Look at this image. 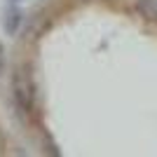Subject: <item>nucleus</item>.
Returning <instances> with one entry per match:
<instances>
[{"label": "nucleus", "mask_w": 157, "mask_h": 157, "mask_svg": "<svg viewBox=\"0 0 157 157\" xmlns=\"http://www.w3.org/2000/svg\"><path fill=\"white\" fill-rule=\"evenodd\" d=\"M134 10H136L145 21L157 24V0H136V2H134Z\"/></svg>", "instance_id": "nucleus-2"}, {"label": "nucleus", "mask_w": 157, "mask_h": 157, "mask_svg": "<svg viewBox=\"0 0 157 157\" xmlns=\"http://www.w3.org/2000/svg\"><path fill=\"white\" fill-rule=\"evenodd\" d=\"M5 73V49H2V45H0V75Z\"/></svg>", "instance_id": "nucleus-4"}, {"label": "nucleus", "mask_w": 157, "mask_h": 157, "mask_svg": "<svg viewBox=\"0 0 157 157\" xmlns=\"http://www.w3.org/2000/svg\"><path fill=\"white\" fill-rule=\"evenodd\" d=\"M21 17H24V14H21L17 7H12V10H7V12H5L2 28H5L7 35H17V31H19V26H21Z\"/></svg>", "instance_id": "nucleus-3"}, {"label": "nucleus", "mask_w": 157, "mask_h": 157, "mask_svg": "<svg viewBox=\"0 0 157 157\" xmlns=\"http://www.w3.org/2000/svg\"><path fill=\"white\" fill-rule=\"evenodd\" d=\"M12 2H21V0H12Z\"/></svg>", "instance_id": "nucleus-5"}, {"label": "nucleus", "mask_w": 157, "mask_h": 157, "mask_svg": "<svg viewBox=\"0 0 157 157\" xmlns=\"http://www.w3.org/2000/svg\"><path fill=\"white\" fill-rule=\"evenodd\" d=\"M12 98L21 113H26V115L35 113V89H33L31 75L21 66L14 68L12 73Z\"/></svg>", "instance_id": "nucleus-1"}]
</instances>
